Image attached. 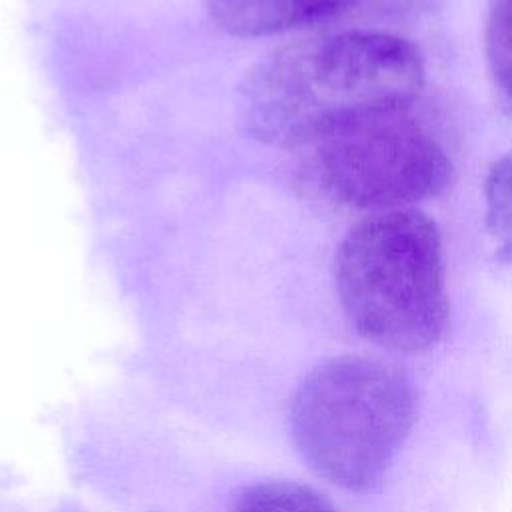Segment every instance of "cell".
<instances>
[{"label":"cell","instance_id":"4","mask_svg":"<svg viewBox=\"0 0 512 512\" xmlns=\"http://www.w3.org/2000/svg\"><path fill=\"white\" fill-rule=\"evenodd\" d=\"M314 174L334 200L384 212L438 196L452 180V162L404 110L364 120L316 144Z\"/></svg>","mask_w":512,"mask_h":512},{"label":"cell","instance_id":"8","mask_svg":"<svg viewBox=\"0 0 512 512\" xmlns=\"http://www.w3.org/2000/svg\"><path fill=\"white\" fill-rule=\"evenodd\" d=\"M484 52L500 100L512 112V0H490Z\"/></svg>","mask_w":512,"mask_h":512},{"label":"cell","instance_id":"5","mask_svg":"<svg viewBox=\"0 0 512 512\" xmlns=\"http://www.w3.org/2000/svg\"><path fill=\"white\" fill-rule=\"evenodd\" d=\"M356 0H206L214 24L238 38H260L330 18Z\"/></svg>","mask_w":512,"mask_h":512},{"label":"cell","instance_id":"6","mask_svg":"<svg viewBox=\"0 0 512 512\" xmlns=\"http://www.w3.org/2000/svg\"><path fill=\"white\" fill-rule=\"evenodd\" d=\"M484 224L494 256L512 266V152L492 162L484 180Z\"/></svg>","mask_w":512,"mask_h":512},{"label":"cell","instance_id":"3","mask_svg":"<svg viewBox=\"0 0 512 512\" xmlns=\"http://www.w3.org/2000/svg\"><path fill=\"white\" fill-rule=\"evenodd\" d=\"M418 396L396 366L338 356L318 364L290 402V430L308 466L328 482L370 492L388 474L416 420Z\"/></svg>","mask_w":512,"mask_h":512},{"label":"cell","instance_id":"7","mask_svg":"<svg viewBox=\"0 0 512 512\" xmlns=\"http://www.w3.org/2000/svg\"><path fill=\"white\" fill-rule=\"evenodd\" d=\"M230 512H338L330 500L310 486L286 480L260 482L244 488Z\"/></svg>","mask_w":512,"mask_h":512},{"label":"cell","instance_id":"2","mask_svg":"<svg viewBox=\"0 0 512 512\" xmlns=\"http://www.w3.org/2000/svg\"><path fill=\"white\" fill-rule=\"evenodd\" d=\"M336 288L346 318L366 340L404 354L430 350L448 322L436 222L416 208L360 220L338 246Z\"/></svg>","mask_w":512,"mask_h":512},{"label":"cell","instance_id":"1","mask_svg":"<svg viewBox=\"0 0 512 512\" xmlns=\"http://www.w3.org/2000/svg\"><path fill=\"white\" fill-rule=\"evenodd\" d=\"M424 86L418 48L388 32L348 30L286 44L238 90V120L276 148L316 146L364 120L404 112Z\"/></svg>","mask_w":512,"mask_h":512}]
</instances>
